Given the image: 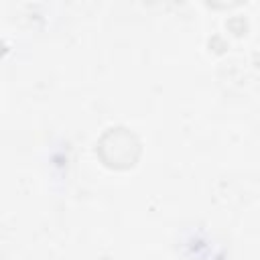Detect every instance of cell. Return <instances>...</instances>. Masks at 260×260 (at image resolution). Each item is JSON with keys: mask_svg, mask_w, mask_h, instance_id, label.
<instances>
[{"mask_svg": "<svg viewBox=\"0 0 260 260\" xmlns=\"http://www.w3.org/2000/svg\"><path fill=\"white\" fill-rule=\"evenodd\" d=\"M95 150L100 160L106 167L124 171V169H132L138 162L142 154V144H140V138L130 128L114 126L100 136Z\"/></svg>", "mask_w": 260, "mask_h": 260, "instance_id": "6da1fadb", "label": "cell"}]
</instances>
